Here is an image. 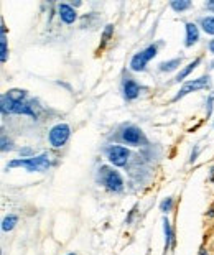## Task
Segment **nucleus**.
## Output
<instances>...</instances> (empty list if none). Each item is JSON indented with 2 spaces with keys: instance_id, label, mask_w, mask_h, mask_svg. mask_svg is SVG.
Instances as JSON below:
<instances>
[{
  "instance_id": "1",
  "label": "nucleus",
  "mask_w": 214,
  "mask_h": 255,
  "mask_svg": "<svg viewBox=\"0 0 214 255\" xmlns=\"http://www.w3.org/2000/svg\"><path fill=\"white\" fill-rule=\"evenodd\" d=\"M0 111H2L3 116L21 114V116H30L33 119H38L40 106H38L36 99H28L25 102H12L7 96L2 94V97H0Z\"/></svg>"
},
{
  "instance_id": "2",
  "label": "nucleus",
  "mask_w": 214,
  "mask_h": 255,
  "mask_svg": "<svg viewBox=\"0 0 214 255\" xmlns=\"http://www.w3.org/2000/svg\"><path fill=\"white\" fill-rule=\"evenodd\" d=\"M16 166H21L25 168L26 171L30 173H45L49 170L51 166V161H49V156L46 153H43L40 156H31V158H20V160H12L8 161L7 168H16Z\"/></svg>"
},
{
  "instance_id": "3",
  "label": "nucleus",
  "mask_w": 214,
  "mask_h": 255,
  "mask_svg": "<svg viewBox=\"0 0 214 255\" xmlns=\"http://www.w3.org/2000/svg\"><path fill=\"white\" fill-rule=\"evenodd\" d=\"M99 175H101V183L111 193H120L124 189V180L119 171H114L107 166H101Z\"/></svg>"
},
{
  "instance_id": "4",
  "label": "nucleus",
  "mask_w": 214,
  "mask_h": 255,
  "mask_svg": "<svg viewBox=\"0 0 214 255\" xmlns=\"http://www.w3.org/2000/svg\"><path fill=\"white\" fill-rule=\"evenodd\" d=\"M157 51H158L157 45H150L148 48H145L144 51H140V53H137V55H134V56H132V59H130V69H132V71H135V73L145 71L148 61L157 56Z\"/></svg>"
},
{
  "instance_id": "5",
  "label": "nucleus",
  "mask_w": 214,
  "mask_h": 255,
  "mask_svg": "<svg viewBox=\"0 0 214 255\" xmlns=\"http://www.w3.org/2000/svg\"><path fill=\"white\" fill-rule=\"evenodd\" d=\"M69 135H71V128L68 124H56V126L51 127V130H49L48 142L53 148H61L69 140Z\"/></svg>"
},
{
  "instance_id": "6",
  "label": "nucleus",
  "mask_w": 214,
  "mask_h": 255,
  "mask_svg": "<svg viewBox=\"0 0 214 255\" xmlns=\"http://www.w3.org/2000/svg\"><path fill=\"white\" fill-rule=\"evenodd\" d=\"M211 88V78L210 76H201V78L193 79V81H188V83L183 84V88L180 89V92L177 96L173 97V102H178L180 99H183L185 96H188L190 92H195V91H201V89H208Z\"/></svg>"
},
{
  "instance_id": "7",
  "label": "nucleus",
  "mask_w": 214,
  "mask_h": 255,
  "mask_svg": "<svg viewBox=\"0 0 214 255\" xmlns=\"http://www.w3.org/2000/svg\"><path fill=\"white\" fill-rule=\"evenodd\" d=\"M130 151L125 146L120 145H112L107 148V160L111 161L114 166H125L129 161Z\"/></svg>"
},
{
  "instance_id": "8",
  "label": "nucleus",
  "mask_w": 214,
  "mask_h": 255,
  "mask_svg": "<svg viewBox=\"0 0 214 255\" xmlns=\"http://www.w3.org/2000/svg\"><path fill=\"white\" fill-rule=\"evenodd\" d=\"M122 140L125 143L129 145H140L142 142H144V133H142V130L139 127L135 126H127L124 130H122Z\"/></svg>"
},
{
  "instance_id": "9",
  "label": "nucleus",
  "mask_w": 214,
  "mask_h": 255,
  "mask_svg": "<svg viewBox=\"0 0 214 255\" xmlns=\"http://www.w3.org/2000/svg\"><path fill=\"white\" fill-rule=\"evenodd\" d=\"M58 15L59 18H61L63 23L66 25H73L76 18H78V13H76V10L71 7L69 3H59L58 5Z\"/></svg>"
},
{
  "instance_id": "10",
  "label": "nucleus",
  "mask_w": 214,
  "mask_h": 255,
  "mask_svg": "<svg viewBox=\"0 0 214 255\" xmlns=\"http://www.w3.org/2000/svg\"><path fill=\"white\" fill-rule=\"evenodd\" d=\"M122 92H124V97L127 101H134L140 94V86L137 84L132 78H125L124 84H122Z\"/></svg>"
},
{
  "instance_id": "11",
  "label": "nucleus",
  "mask_w": 214,
  "mask_h": 255,
  "mask_svg": "<svg viewBox=\"0 0 214 255\" xmlns=\"http://www.w3.org/2000/svg\"><path fill=\"white\" fill-rule=\"evenodd\" d=\"M185 30H186V40H185V45L186 46H193L200 40V30H198V25L193 23V21H188L185 25Z\"/></svg>"
},
{
  "instance_id": "12",
  "label": "nucleus",
  "mask_w": 214,
  "mask_h": 255,
  "mask_svg": "<svg viewBox=\"0 0 214 255\" xmlns=\"http://www.w3.org/2000/svg\"><path fill=\"white\" fill-rule=\"evenodd\" d=\"M163 232H165V254H167L170 249L175 247V244H177L175 232L172 229V224H170L168 218H163Z\"/></svg>"
},
{
  "instance_id": "13",
  "label": "nucleus",
  "mask_w": 214,
  "mask_h": 255,
  "mask_svg": "<svg viewBox=\"0 0 214 255\" xmlns=\"http://www.w3.org/2000/svg\"><path fill=\"white\" fill-rule=\"evenodd\" d=\"M200 63H201V58H196L195 61H191L188 66H185L183 69H181L180 71V74L177 76V78H175V81H177V83H181V81H185L186 78H188V76L195 71V69L200 66Z\"/></svg>"
},
{
  "instance_id": "14",
  "label": "nucleus",
  "mask_w": 214,
  "mask_h": 255,
  "mask_svg": "<svg viewBox=\"0 0 214 255\" xmlns=\"http://www.w3.org/2000/svg\"><path fill=\"white\" fill-rule=\"evenodd\" d=\"M181 64V58H175V59H170V61H163L158 64V69L162 73H172L175 69H178Z\"/></svg>"
},
{
  "instance_id": "15",
  "label": "nucleus",
  "mask_w": 214,
  "mask_h": 255,
  "mask_svg": "<svg viewBox=\"0 0 214 255\" xmlns=\"http://www.w3.org/2000/svg\"><path fill=\"white\" fill-rule=\"evenodd\" d=\"M16 224H18V216H15V214H8V216H5L3 221H2V231H3V232H10V231H13Z\"/></svg>"
},
{
  "instance_id": "16",
  "label": "nucleus",
  "mask_w": 214,
  "mask_h": 255,
  "mask_svg": "<svg viewBox=\"0 0 214 255\" xmlns=\"http://www.w3.org/2000/svg\"><path fill=\"white\" fill-rule=\"evenodd\" d=\"M170 7H172L175 12H185V10L191 8V2H188V0H173L172 3H170Z\"/></svg>"
},
{
  "instance_id": "17",
  "label": "nucleus",
  "mask_w": 214,
  "mask_h": 255,
  "mask_svg": "<svg viewBox=\"0 0 214 255\" xmlns=\"http://www.w3.org/2000/svg\"><path fill=\"white\" fill-rule=\"evenodd\" d=\"M0 61L2 63H7L8 59V48H7V35H2L0 36Z\"/></svg>"
},
{
  "instance_id": "18",
  "label": "nucleus",
  "mask_w": 214,
  "mask_h": 255,
  "mask_svg": "<svg viewBox=\"0 0 214 255\" xmlns=\"http://www.w3.org/2000/svg\"><path fill=\"white\" fill-rule=\"evenodd\" d=\"M112 35H114V25H106V28L102 31V41H101V45H99V50H102V48L107 45Z\"/></svg>"
},
{
  "instance_id": "19",
  "label": "nucleus",
  "mask_w": 214,
  "mask_h": 255,
  "mask_svg": "<svg viewBox=\"0 0 214 255\" xmlns=\"http://www.w3.org/2000/svg\"><path fill=\"white\" fill-rule=\"evenodd\" d=\"M201 26L208 35H214V17H205L201 18Z\"/></svg>"
},
{
  "instance_id": "20",
  "label": "nucleus",
  "mask_w": 214,
  "mask_h": 255,
  "mask_svg": "<svg viewBox=\"0 0 214 255\" xmlns=\"http://www.w3.org/2000/svg\"><path fill=\"white\" fill-rule=\"evenodd\" d=\"M173 209V198H167V199H163L162 201V204H160V211L162 213H170V211Z\"/></svg>"
},
{
  "instance_id": "21",
  "label": "nucleus",
  "mask_w": 214,
  "mask_h": 255,
  "mask_svg": "<svg viewBox=\"0 0 214 255\" xmlns=\"http://www.w3.org/2000/svg\"><path fill=\"white\" fill-rule=\"evenodd\" d=\"M214 104V92H211L210 96H208V99H206V117H211V114H213V106Z\"/></svg>"
},
{
  "instance_id": "22",
  "label": "nucleus",
  "mask_w": 214,
  "mask_h": 255,
  "mask_svg": "<svg viewBox=\"0 0 214 255\" xmlns=\"http://www.w3.org/2000/svg\"><path fill=\"white\" fill-rule=\"evenodd\" d=\"M13 150V142L7 138V135H2V151H10Z\"/></svg>"
},
{
  "instance_id": "23",
  "label": "nucleus",
  "mask_w": 214,
  "mask_h": 255,
  "mask_svg": "<svg viewBox=\"0 0 214 255\" xmlns=\"http://www.w3.org/2000/svg\"><path fill=\"white\" fill-rule=\"evenodd\" d=\"M198 155H200V146L195 145V148H193V151H191V155H190V163H195Z\"/></svg>"
},
{
  "instance_id": "24",
  "label": "nucleus",
  "mask_w": 214,
  "mask_h": 255,
  "mask_svg": "<svg viewBox=\"0 0 214 255\" xmlns=\"http://www.w3.org/2000/svg\"><path fill=\"white\" fill-rule=\"evenodd\" d=\"M20 155H21V156H28V158H31V156H35V151H33L31 148H28V146H26V148H21V150H20Z\"/></svg>"
},
{
  "instance_id": "25",
  "label": "nucleus",
  "mask_w": 214,
  "mask_h": 255,
  "mask_svg": "<svg viewBox=\"0 0 214 255\" xmlns=\"http://www.w3.org/2000/svg\"><path fill=\"white\" fill-rule=\"evenodd\" d=\"M137 214V206H134V208H132V211L129 213V216L127 218H125V224H130L132 221H134V216Z\"/></svg>"
},
{
  "instance_id": "26",
  "label": "nucleus",
  "mask_w": 214,
  "mask_h": 255,
  "mask_svg": "<svg viewBox=\"0 0 214 255\" xmlns=\"http://www.w3.org/2000/svg\"><path fill=\"white\" fill-rule=\"evenodd\" d=\"M205 7H206L208 10H211V12H214V0H210V2H206V3H205Z\"/></svg>"
},
{
  "instance_id": "27",
  "label": "nucleus",
  "mask_w": 214,
  "mask_h": 255,
  "mask_svg": "<svg viewBox=\"0 0 214 255\" xmlns=\"http://www.w3.org/2000/svg\"><path fill=\"white\" fill-rule=\"evenodd\" d=\"M198 255H210V252H208L205 247H201L200 249V254H198Z\"/></svg>"
},
{
  "instance_id": "28",
  "label": "nucleus",
  "mask_w": 214,
  "mask_h": 255,
  "mask_svg": "<svg viewBox=\"0 0 214 255\" xmlns=\"http://www.w3.org/2000/svg\"><path fill=\"white\" fill-rule=\"evenodd\" d=\"M208 218H214V204L211 206V209H210V213H208Z\"/></svg>"
},
{
  "instance_id": "29",
  "label": "nucleus",
  "mask_w": 214,
  "mask_h": 255,
  "mask_svg": "<svg viewBox=\"0 0 214 255\" xmlns=\"http://www.w3.org/2000/svg\"><path fill=\"white\" fill-rule=\"evenodd\" d=\"M208 46H210V51L214 55V40H211V41H210V45H208Z\"/></svg>"
},
{
  "instance_id": "30",
  "label": "nucleus",
  "mask_w": 214,
  "mask_h": 255,
  "mask_svg": "<svg viewBox=\"0 0 214 255\" xmlns=\"http://www.w3.org/2000/svg\"><path fill=\"white\" fill-rule=\"evenodd\" d=\"M210 180H211V181L214 183V166L211 168V173H210Z\"/></svg>"
},
{
  "instance_id": "31",
  "label": "nucleus",
  "mask_w": 214,
  "mask_h": 255,
  "mask_svg": "<svg viewBox=\"0 0 214 255\" xmlns=\"http://www.w3.org/2000/svg\"><path fill=\"white\" fill-rule=\"evenodd\" d=\"M71 7H73V8H76V7H81V2H73V3H71Z\"/></svg>"
},
{
  "instance_id": "32",
  "label": "nucleus",
  "mask_w": 214,
  "mask_h": 255,
  "mask_svg": "<svg viewBox=\"0 0 214 255\" xmlns=\"http://www.w3.org/2000/svg\"><path fill=\"white\" fill-rule=\"evenodd\" d=\"M211 68H213V69H214V61H213V63H211Z\"/></svg>"
},
{
  "instance_id": "33",
  "label": "nucleus",
  "mask_w": 214,
  "mask_h": 255,
  "mask_svg": "<svg viewBox=\"0 0 214 255\" xmlns=\"http://www.w3.org/2000/svg\"><path fill=\"white\" fill-rule=\"evenodd\" d=\"M66 255H76V254H66Z\"/></svg>"
}]
</instances>
